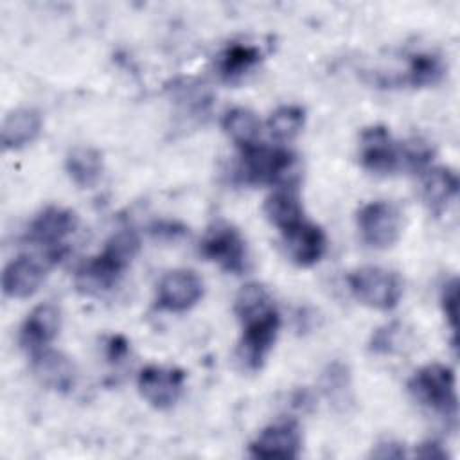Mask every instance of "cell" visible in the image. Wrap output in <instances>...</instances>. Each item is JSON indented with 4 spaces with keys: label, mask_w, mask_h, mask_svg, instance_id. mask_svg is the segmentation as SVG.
<instances>
[{
    "label": "cell",
    "mask_w": 460,
    "mask_h": 460,
    "mask_svg": "<svg viewBox=\"0 0 460 460\" xmlns=\"http://www.w3.org/2000/svg\"><path fill=\"white\" fill-rule=\"evenodd\" d=\"M31 367L36 379L56 392H70L75 385V367L65 354L54 349H43L31 354Z\"/></svg>",
    "instance_id": "obj_16"
},
{
    "label": "cell",
    "mask_w": 460,
    "mask_h": 460,
    "mask_svg": "<svg viewBox=\"0 0 460 460\" xmlns=\"http://www.w3.org/2000/svg\"><path fill=\"white\" fill-rule=\"evenodd\" d=\"M420 194L433 212H442L458 194V176L449 167H428L422 171Z\"/></svg>",
    "instance_id": "obj_20"
},
{
    "label": "cell",
    "mask_w": 460,
    "mask_h": 460,
    "mask_svg": "<svg viewBox=\"0 0 460 460\" xmlns=\"http://www.w3.org/2000/svg\"><path fill=\"white\" fill-rule=\"evenodd\" d=\"M358 158L372 174H392L401 167V146L383 124L363 128L358 140Z\"/></svg>",
    "instance_id": "obj_9"
},
{
    "label": "cell",
    "mask_w": 460,
    "mask_h": 460,
    "mask_svg": "<svg viewBox=\"0 0 460 460\" xmlns=\"http://www.w3.org/2000/svg\"><path fill=\"white\" fill-rule=\"evenodd\" d=\"M305 111L296 104L279 106L268 119L270 135L279 142L293 140L304 128Z\"/></svg>",
    "instance_id": "obj_24"
},
{
    "label": "cell",
    "mask_w": 460,
    "mask_h": 460,
    "mask_svg": "<svg viewBox=\"0 0 460 460\" xmlns=\"http://www.w3.org/2000/svg\"><path fill=\"white\" fill-rule=\"evenodd\" d=\"M264 214L268 221L280 230V234L304 221L305 216L296 183L275 187V190L264 201Z\"/></svg>",
    "instance_id": "obj_17"
},
{
    "label": "cell",
    "mask_w": 460,
    "mask_h": 460,
    "mask_svg": "<svg viewBox=\"0 0 460 460\" xmlns=\"http://www.w3.org/2000/svg\"><path fill=\"white\" fill-rule=\"evenodd\" d=\"M234 309L243 329L239 359L248 370H259L280 331L279 309L266 288L257 282H250L239 289Z\"/></svg>",
    "instance_id": "obj_1"
},
{
    "label": "cell",
    "mask_w": 460,
    "mask_h": 460,
    "mask_svg": "<svg viewBox=\"0 0 460 460\" xmlns=\"http://www.w3.org/2000/svg\"><path fill=\"white\" fill-rule=\"evenodd\" d=\"M223 131L232 138V142L241 149L259 142L261 135V120L248 108H232L223 115L221 120Z\"/></svg>",
    "instance_id": "obj_23"
},
{
    "label": "cell",
    "mask_w": 460,
    "mask_h": 460,
    "mask_svg": "<svg viewBox=\"0 0 460 460\" xmlns=\"http://www.w3.org/2000/svg\"><path fill=\"white\" fill-rule=\"evenodd\" d=\"M395 336H397V325L390 323L385 325L381 329H377L372 334V341H370V350L376 354H388L394 350L395 347Z\"/></svg>",
    "instance_id": "obj_26"
},
{
    "label": "cell",
    "mask_w": 460,
    "mask_h": 460,
    "mask_svg": "<svg viewBox=\"0 0 460 460\" xmlns=\"http://www.w3.org/2000/svg\"><path fill=\"white\" fill-rule=\"evenodd\" d=\"M413 399L428 410L455 419L458 413L456 377L455 372L442 363H429L419 368L408 381Z\"/></svg>",
    "instance_id": "obj_4"
},
{
    "label": "cell",
    "mask_w": 460,
    "mask_h": 460,
    "mask_svg": "<svg viewBox=\"0 0 460 460\" xmlns=\"http://www.w3.org/2000/svg\"><path fill=\"white\" fill-rule=\"evenodd\" d=\"M262 59V52L252 43H228L216 56V72L225 83H237L252 72Z\"/></svg>",
    "instance_id": "obj_18"
},
{
    "label": "cell",
    "mask_w": 460,
    "mask_h": 460,
    "mask_svg": "<svg viewBox=\"0 0 460 460\" xmlns=\"http://www.w3.org/2000/svg\"><path fill=\"white\" fill-rule=\"evenodd\" d=\"M235 172L246 185L280 187L296 183V156L284 146L257 142L239 149Z\"/></svg>",
    "instance_id": "obj_3"
},
{
    "label": "cell",
    "mask_w": 460,
    "mask_h": 460,
    "mask_svg": "<svg viewBox=\"0 0 460 460\" xmlns=\"http://www.w3.org/2000/svg\"><path fill=\"white\" fill-rule=\"evenodd\" d=\"M361 241L374 250H386L397 243L402 230V216L397 205L386 199L365 203L356 214Z\"/></svg>",
    "instance_id": "obj_7"
},
{
    "label": "cell",
    "mask_w": 460,
    "mask_h": 460,
    "mask_svg": "<svg viewBox=\"0 0 460 460\" xmlns=\"http://www.w3.org/2000/svg\"><path fill=\"white\" fill-rule=\"evenodd\" d=\"M43 120L34 108H16L4 117L2 122V146L4 149H22L34 142L41 131Z\"/></svg>",
    "instance_id": "obj_19"
},
{
    "label": "cell",
    "mask_w": 460,
    "mask_h": 460,
    "mask_svg": "<svg viewBox=\"0 0 460 460\" xmlns=\"http://www.w3.org/2000/svg\"><path fill=\"white\" fill-rule=\"evenodd\" d=\"M440 305L446 316V322L453 332H456L458 323V279L453 277L442 286Z\"/></svg>",
    "instance_id": "obj_25"
},
{
    "label": "cell",
    "mask_w": 460,
    "mask_h": 460,
    "mask_svg": "<svg viewBox=\"0 0 460 460\" xmlns=\"http://www.w3.org/2000/svg\"><path fill=\"white\" fill-rule=\"evenodd\" d=\"M138 248L140 241L133 230H119L106 241L97 255L90 257L75 270V288L84 295H101L113 289L129 268Z\"/></svg>",
    "instance_id": "obj_2"
},
{
    "label": "cell",
    "mask_w": 460,
    "mask_h": 460,
    "mask_svg": "<svg viewBox=\"0 0 460 460\" xmlns=\"http://www.w3.org/2000/svg\"><path fill=\"white\" fill-rule=\"evenodd\" d=\"M79 217L74 210L50 205L45 207L27 228L29 243L43 248V257L50 266L56 264L66 252L65 239L75 232Z\"/></svg>",
    "instance_id": "obj_5"
},
{
    "label": "cell",
    "mask_w": 460,
    "mask_h": 460,
    "mask_svg": "<svg viewBox=\"0 0 460 460\" xmlns=\"http://www.w3.org/2000/svg\"><path fill=\"white\" fill-rule=\"evenodd\" d=\"M185 377V372L178 367L147 365L140 370L137 386L149 406L156 410H169L181 397Z\"/></svg>",
    "instance_id": "obj_10"
},
{
    "label": "cell",
    "mask_w": 460,
    "mask_h": 460,
    "mask_svg": "<svg viewBox=\"0 0 460 460\" xmlns=\"http://www.w3.org/2000/svg\"><path fill=\"white\" fill-rule=\"evenodd\" d=\"M61 314L54 304H40L31 309L20 327V345L29 352L36 354L49 349L59 334Z\"/></svg>",
    "instance_id": "obj_14"
},
{
    "label": "cell",
    "mask_w": 460,
    "mask_h": 460,
    "mask_svg": "<svg viewBox=\"0 0 460 460\" xmlns=\"http://www.w3.org/2000/svg\"><path fill=\"white\" fill-rule=\"evenodd\" d=\"M65 169L77 187L92 189L102 176V155L95 147L75 146L65 158Z\"/></svg>",
    "instance_id": "obj_21"
},
{
    "label": "cell",
    "mask_w": 460,
    "mask_h": 460,
    "mask_svg": "<svg viewBox=\"0 0 460 460\" xmlns=\"http://www.w3.org/2000/svg\"><path fill=\"white\" fill-rule=\"evenodd\" d=\"M49 262L43 257L18 255L9 261L2 273V291L9 298H27L34 295L45 280Z\"/></svg>",
    "instance_id": "obj_13"
},
{
    "label": "cell",
    "mask_w": 460,
    "mask_h": 460,
    "mask_svg": "<svg viewBox=\"0 0 460 460\" xmlns=\"http://www.w3.org/2000/svg\"><path fill=\"white\" fill-rule=\"evenodd\" d=\"M302 447L300 426L291 420H277L261 429L250 444V455L255 458H296Z\"/></svg>",
    "instance_id": "obj_12"
},
{
    "label": "cell",
    "mask_w": 460,
    "mask_h": 460,
    "mask_svg": "<svg viewBox=\"0 0 460 460\" xmlns=\"http://www.w3.org/2000/svg\"><path fill=\"white\" fill-rule=\"evenodd\" d=\"M347 284L359 304L377 311L394 309L402 296L401 277L381 266H361L350 271Z\"/></svg>",
    "instance_id": "obj_6"
},
{
    "label": "cell",
    "mask_w": 460,
    "mask_h": 460,
    "mask_svg": "<svg viewBox=\"0 0 460 460\" xmlns=\"http://www.w3.org/2000/svg\"><path fill=\"white\" fill-rule=\"evenodd\" d=\"M129 347H128V341L124 336H111L106 343V356L110 361H122L128 354Z\"/></svg>",
    "instance_id": "obj_27"
},
{
    "label": "cell",
    "mask_w": 460,
    "mask_h": 460,
    "mask_svg": "<svg viewBox=\"0 0 460 460\" xmlns=\"http://www.w3.org/2000/svg\"><path fill=\"white\" fill-rule=\"evenodd\" d=\"M201 253L221 270L241 275L248 268V248L243 234L226 221H216L201 239Z\"/></svg>",
    "instance_id": "obj_8"
},
{
    "label": "cell",
    "mask_w": 460,
    "mask_h": 460,
    "mask_svg": "<svg viewBox=\"0 0 460 460\" xmlns=\"http://www.w3.org/2000/svg\"><path fill=\"white\" fill-rule=\"evenodd\" d=\"M203 280L192 270H171L156 286V307L169 313H185L203 296Z\"/></svg>",
    "instance_id": "obj_11"
},
{
    "label": "cell",
    "mask_w": 460,
    "mask_h": 460,
    "mask_svg": "<svg viewBox=\"0 0 460 460\" xmlns=\"http://www.w3.org/2000/svg\"><path fill=\"white\" fill-rule=\"evenodd\" d=\"M282 239L289 259L300 268H309L316 264L323 257L327 248L325 232L307 219L282 232Z\"/></svg>",
    "instance_id": "obj_15"
},
{
    "label": "cell",
    "mask_w": 460,
    "mask_h": 460,
    "mask_svg": "<svg viewBox=\"0 0 460 460\" xmlns=\"http://www.w3.org/2000/svg\"><path fill=\"white\" fill-rule=\"evenodd\" d=\"M417 456L420 458H444L446 456V451L442 449L440 444L429 440V442H424L419 446V449L415 451Z\"/></svg>",
    "instance_id": "obj_28"
},
{
    "label": "cell",
    "mask_w": 460,
    "mask_h": 460,
    "mask_svg": "<svg viewBox=\"0 0 460 460\" xmlns=\"http://www.w3.org/2000/svg\"><path fill=\"white\" fill-rule=\"evenodd\" d=\"M446 75V65L442 58L429 50H419L408 56L404 72V83L413 88H426L438 84Z\"/></svg>",
    "instance_id": "obj_22"
}]
</instances>
